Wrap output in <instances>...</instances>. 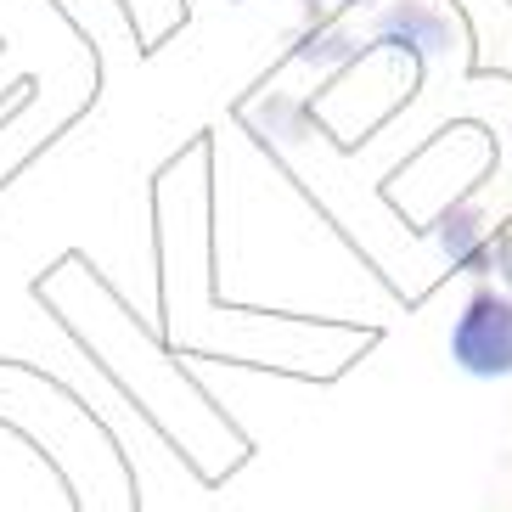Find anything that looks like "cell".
<instances>
[{
    "mask_svg": "<svg viewBox=\"0 0 512 512\" xmlns=\"http://www.w3.org/2000/svg\"><path fill=\"white\" fill-rule=\"evenodd\" d=\"M451 361L456 372L501 383L512 377V293L496 282H479L467 293L462 316L451 321Z\"/></svg>",
    "mask_w": 512,
    "mask_h": 512,
    "instance_id": "1",
    "label": "cell"
},
{
    "mask_svg": "<svg viewBox=\"0 0 512 512\" xmlns=\"http://www.w3.org/2000/svg\"><path fill=\"white\" fill-rule=\"evenodd\" d=\"M366 51L361 34H344V29H316V34H304V46L299 57L304 62H355Z\"/></svg>",
    "mask_w": 512,
    "mask_h": 512,
    "instance_id": "4",
    "label": "cell"
},
{
    "mask_svg": "<svg viewBox=\"0 0 512 512\" xmlns=\"http://www.w3.org/2000/svg\"><path fill=\"white\" fill-rule=\"evenodd\" d=\"M344 6H361V0H344Z\"/></svg>",
    "mask_w": 512,
    "mask_h": 512,
    "instance_id": "6",
    "label": "cell"
},
{
    "mask_svg": "<svg viewBox=\"0 0 512 512\" xmlns=\"http://www.w3.org/2000/svg\"><path fill=\"white\" fill-rule=\"evenodd\" d=\"M254 119L259 124H282V136H276V141H304V113L293 102H282V96L265 102V107H254Z\"/></svg>",
    "mask_w": 512,
    "mask_h": 512,
    "instance_id": "5",
    "label": "cell"
},
{
    "mask_svg": "<svg viewBox=\"0 0 512 512\" xmlns=\"http://www.w3.org/2000/svg\"><path fill=\"white\" fill-rule=\"evenodd\" d=\"M434 242H439V254H445L451 271H467V276H479V282L501 276L496 287L512 293V237L484 220L479 203H451L434 220Z\"/></svg>",
    "mask_w": 512,
    "mask_h": 512,
    "instance_id": "2",
    "label": "cell"
},
{
    "mask_svg": "<svg viewBox=\"0 0 512 512\" xmlns=\"http://www.w3.org/2000/svg\"><path fill=\"white\" fill-rule=\"evenodd\" d=\"M366 46H389V51L417 57V62H434L456 46V17L445 12L439 0H389V6L372 17Z\"/></svg>",
    "mask_w": 512,
    "mask_h": 512,
    "instance_id": "3",
    "label": "cell"
}]
</instances>
